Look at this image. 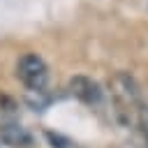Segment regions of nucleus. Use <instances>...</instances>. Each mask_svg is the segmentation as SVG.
Listing matches in <instances>:
<instances>
[{
	"label": "nucleus",
	"instance_id": "1",
	"mask_svg": "<svg viewBox=\"0 0 148 148\" xmlns=\"http://www.w3.org/2000/svg\"><path fill=\"white\" fill-rule=\"evenodd\" d=\"M109 90H111V102H113L118 120L123 125L139 123V113L143 109V102H141V88H139L136 79L130 72H116L111 76Z\"/></svg>",
	"mask_w": 148,
	"mask_h": 148
},
{
	"label": "nucleus",
	"instance_id": "2",
	"mask_svg": "<svg viewBox=\"0 0 148 148\" xmlns=\"http://www.w3.org/2000/svg\"><path fill=\"white\" fill-rule=\"evenodd\" d=\"M16 79L28 90H44L49 83V67L44 58L37 53H23L16 62Z\"/></svg>",
	"mask_w": 148,
	"mask_h": 148
},
{
	"label": "nucleus",
	"instance_id": "3",
	"mask_svg": "<svg viewBox=\"0 0 148 148\" xmlns=\"http://www.w3.org/2000/svg\"><path fill=\"white\" fill-rule=\"evenodd\" d=\"M69 92L76 99H81L83 104H90V106H97L102 102V95H104L99 83L92 81L90 76H74L69 81Z\"/></svg>",
	"mask_w": 148,
	"mask_h": 148
},
{
	"label": "nucleus",
	"instance_id": "4",
	"mask_svg": "<svg viewBox=\"0 0 148 148\" xmlns=\"http://www.w3.org/2000/svg\"><path fill=\"white\" fill-rule=\"evenodd\" d=\"M0 141L12 146V148H32V143H35L28 127H23L18 120L0 123Z\"/></svg>",
	"mask_w": 148,
	"mask_h": 148
},
{
	"label": "nucleus",
	"instance_id": "5",
	"mask_svg": "<svg viewBox=\"0 0 148 148\" xmlns=\"http://www.w3.org/2000/svg\"><path fill=\"white\" fill-rule=\"evenodd\" d=\"M16 113H18V104H16V99H12L9 95L0 92V123L16 120Z\"/></svg>",
	"mask_w": 148,
	"mask_h": 148
},
{
	"label": "nucleus",
	"instance_id": "6",
	"mask_svg": "<svg viewBox=\"0 0 148 148\" xmlns=\"http://www.w3.org/2000/svg\"><path fill=\"white\" fill-rule=\"evenodd\" d=\"M44 136L51 143V148H83L79 141H74V139H69V136H65L60 132H53V130H46Z\"/></svg>",
	"mask_w": 148,
	"mask_h": 148
},
{
	"label": "nucleus",
	"instance_id": "7",
	"mask_svg": "<svg viewBox=\"0 0 148 148\" xmlns=\"http://www.w3.org/2000/svg\"><path fill=\"white\" fill-rule=\"evenodd\" d=\"M28 104L37 111H42L46 104H49V97H46V90H28Z\"/></svg>",
	"mask_w": 148,
	"mask_h": 148
},
{
	"label": "nucleus",
	"instance_id": "8",
	"mask_svg": "<svg viewBox=\"0 0 148 148\" xmlns=\"http://www.w3.org/2000/svg\"><path fill=\"white\" fill-rule=\"evenodd\" d=\"M139 125H141V132H143L146 139H148V106L141 109V113H139Z\"/></svg>",
	"mask_w": 148,
	"mask_h": 148
}]
</instances>
